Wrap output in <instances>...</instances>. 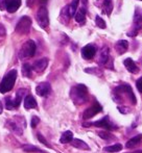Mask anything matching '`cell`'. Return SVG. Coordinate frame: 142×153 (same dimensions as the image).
I'll list each match as a JSON object with an SVG mask.
<instances>
[{"mask_svg": "<svg viewBox=\"0 0 142 153\" xmlns=\"http://www.w3.org/2000/svg\"><path fill=\"white\" fill-rule=\"evenodd\" d=\"M70 97L75 104L79 105L88 100V90L84 85H77L71 89Z\"/></svg>", "mask_w": 142, "mask_h": 153, "instance_id": "obj_1", "label": "cell"}, {"mask_svg": "<svg viewBox=\"0 0 142 153\" xmlns=\"http://www.w3.org/2000/svg\"><path fill=\"white\" fill-rule=\"evenodd\" d=\"M17 79V70H10L5 76L3 77V79L0 82V93L4 94V93L10 92L13 89L15 85V81Z\"/></svg>", "mask_w": 142, "mask_h": 153, "instance_id": "obj_2", "label": "cell"}, {"mask_svg": "<svg viewBox=\"0 0 142 153\" xmlns=\"http://www.w3.org/2000/svg\"><path fill=\"white\" fill-rule=\"evenodd\" d=\"M142 29V8L137 7L134 14V20H133V27L128 34L130 36H135Z\"/></svg>", "mask_w": 142, "mask_h": 153, "instance_id": "obj_3", "label": "cell"}, {"mask_svg": "<svg viewBox=\"0 0 142 153\" xmlns=\"http://www.w3.org/2000/svg\"><path fill=\"white\" fill-rule=\"evenodd\" d=\"M36 50H37L36 43L31 40H28L21 47L20 52H19V57L21 59H26V57H33L36 53Z\"/></svg>", "mask_w": 142, "mask_h": 153, "instance_id": "obj_4", "label": "cell"}, {"mask_svg": "<svg viewBox=\"0 0 142 153\" xmlns=\"http://www.w3.org/2000/svg\"><path fill=\"white\" fill-rule=\"evenodd\" d=\"M31 27V19L27 16H24L18 21L16 25V32L19 34L28 33Z\"/></svg>", "mask_w": 142, "mask_h": 153, "instance_id": "obj_5", "label": "cell"}, {"mask_svg": "<svg viewBox=\"0 0 142 153\" xmlns=\"http://www.w3.org/2000/svg\"><path fill=\"white\" fill-rule=\"evenodd\" d=\"M37 21L38 24L42 28H47L49 25V17H48V10L45 7V5H41V7L37 12Z\"/></svg>", "mask_w": 142, "mask_h": 153, "instance_id": "obj_6", "label": "cell"}, {"mask_svg": "<svg viewBox=\"0 0 142 153\" xmlns=\"http://www.w3.org/2000/svg\"><path fill=\"white\" fill-rule=\"evenodd\" d=\"M25 90H19L16 94V99L15 100H12L10 97H6L5 98V107L7 109H14L17 108V107L20 105L21 100H22V96L24 94Z\"/></svg>", "mask_w": 142, "mask_h": 153, "instance_id": "obj_7", "label": "cell"}, {"mask_svg": "<svg viewBox=\"0 0 142 153\" xmlns=\"http://www.w3.org/2000/svg\"><path fill=\"white\" fill-rule=\"evenodd\" d=\"M102 111V107L100 106L98 103H94L91 107H89V108H87L85 111H84L83 117H84V119H86V120L91 119L92 117H94L95 115H97V114Z\"/></svg>", "mask_w": 142, "mask_h": 153, "instance_id": "obj_8", "label": "cell"}, {"mask_svg": "<svg viewBox=\"0 0 142 153\" xmlns=\"http://www.w3.org/2000/svg\"><path fill=\"white\" fill-rule=\"evenodd\" d=\"M96 53V47L92 44H88L81 49V56L85 59H91Z\"/></svg>", "mask_w": 142, "mask_h": 153, "instance_id": "obj_9", "label": "cell"}, {"mask_svg": "<svg viewBox=\"0 0 142 153\" xmlns=\"http://www.w3.org/2000/svg\"><path fill=\"white\" fill-rule=\"evenodd\" d=\"M50 92H51V87H50V83L48 82H41L36 88V93L41 97L47 96V95H49Z\"/></svg>", "mask_w": 142, "mask_h": 153, "instance_id": "obj_10", "label": "cell"}, {"mask_svg": "<svg viewBox=\"0 0 142 153\" xmlns=\"http://www.w3.org/2000/svg\"><path fill=\"white\" fill-rule=\"evenodd\" d=\"M47 66H48V59L44 57V59H38V61H36L34 62L33 69L36 71V72L40 73V72H43V71L47 68Z\"/></svg>", "mask_w": 142, "mask_h": 153, "instance_id": "obj_11", "label": "cell"}, {"mask_svg": "<svg viewBox=\"0 0 142 153\" xmlns=\"http://www.w3.org/2000/svg\"><path fill=\"white\" fill-rule=\"evenodd\" d=\"M5 126L7 127L10 131H13L14 133H16V134L20 135V134H22V132H23L21 126L18 124V122H16L15 120H8V121L6 122Z\"/></svg>", "mask_w": 142, "mask_h": 153, "instance_id": "obj_12", "label": "cell"}, {"mask_svg": "<svg viewBox=\"0 0 142 153\" xmlns=\"http://www.w3.org/2000/svg\"><path fill=\"white\" fill-rule=\"evenodd\" d=\"M94 126H97V127H102V128H106L108 130H111L112 128H114V126L112 125L111 121H110V118L106 116L105 118H102V119L98 120V121L94 122L93 123Z\"/></svg>", "mask_w": 142, "mask_h": 153, "instance_id": "obj_13", "label": "cell"}, {"mask_svg": "<svg viewBox=\"0 0 142 153\" xmlns=\"http://www.w3.org/2000/svg\"><path fill=\"white\" fill-rule=\"evenodd\" d=\"M115 50L117 51L118 54H123L128 51V48H129V42L126 40H120L118 41L117 43L115 44Z\"/></svg>", "mask_w": 142, "mask_h": 153, "instance_id": "obj_14", "label": "cell"}, {"mask_svg": "<svg viewBox=\"0 0 142 153\" xmlns=\"http://www.w3.org/2000/svg\"><path fill=\"white\" fill-rule=\"evenodd\" d=\"M123 65H124V67L126 68V70H128L129 72L133 73V74L139 72V69H138V67H137L136 62L133 61L132 59H126L123 61Z\"/></svg>", "mask_w": 142, "mask_h": 153, "instance_id": "obj_15", "label": "cell"}, {"mask_svg": "<svg viewBox=\"0 0 142 153\" xmlns=\"http://www.w3.org/2000/svg\"><path fill=\"white\" fill-rule=\"evenodd\" d=\"M109 54H110L109 48H108L107 46H106V47H104V48H102V50H100L99 57H98V62H99L100 65H106V64H107V62L110 59Z\"/></svg>", "mask_w": 142, "mask_h": 153, "instance_id": "obj_16", "label": "cell"}, {"mask_svg": "<svg viewBox=\"0 0 142 153\" xmlns=\"http://www.w3.org/2000/svg\"><path fill=\"white\" fill-rule=\"evenodd\" d=\"M21 5V0H10L6 4V10L8 13H15Z\"/></svg>", "mask_w": 142, "mask_h": 153, "instance_id": "obj_17", "label": "cell"}, {"mask_svg": "<svg viewBox=\"0 0 142 153\" xmlns=\"http://www.w3.org/2000/svg\"><path fill=\"white\" fill-rule=\"evenodd\" d=\"M71 145L74 148H77V149L81 150H90V147L88 146V144H86L85 142L79 139H73L71 141Z\"/></svg>", "mask_w": 142, "mask_h": 153, "instance_id": "obj_18", "label": "cell"}, {"mask_svg": "<svg viewBox=\"0 0 142 153\" xmlns=\"http://www.w3.org/2000/svg\"><path fill=\"white\" fill-rule=\"evenodd\" d=\"M37 101L31 95L25 97L24 99V107L26 109H31V108H37Z\"/></svg>", "mask_w": 142, "mask_h": 153, "instance_id": "obj_19", "label": "cell"}, {"mask_svg": "<svg viewBox=\"0 0 142 153\" xmlns=\"http://www.w3.org/2000/svg\"><path fill=\"white\" fill-rule=\"evenodd\" d=\"M86 20V8L85 7H81L75 14V21L77 23H81L83 24Z\"/></svg>", "mask_w": 142, "mask_h": 153, "instance_id": "obj_20", "label": "cell"}, {"mask_svg": "<svg viewBox=\"0 0 142 153\" xmlns=\"http://www.w3.org/2000/svg\"><path fill=\"white\" fill-rule=\"evenodd\" d=\"M142 140V134H138L136 137H133L132 139H130L126 144V148H134L136 145H138L139 143L141 142Z\"/></svg>", "mask_w": 142, "mask_h": 153, "instance_id": "obj_21", "label": "cell"}, {"mask_svg": "<svg viewBox=\"0 0 142 153\" xmlns=\"http://www.w3.org/2000/svg\"><path fill=\"white\" fill-rule=\"evenodd\" d=\"M102 8L108 16H110L113 10V0H102Z\"/></svg>", "mask_w": 142, "mask_h": 153, "instance_id": "obj_22", "label": "cell"}, {"mask_svg": "<svg viewBox=\"0 0 142 153\" xmlns=\"http://www.w3.org/2000/svg\"><path fill=\"white\" fill-rule=\"evenodd\" d=\"M78 3H79V0H72L71 4L68 6V16L69 17H73L75 16L76 14V10H77V6H78Z\"/></svg>", "mask_w": 142, "mask_h": 153, "instance_id": "obj_23", "label": "cell"}, {"mask_svg": "<svg viewBox=\"0 0 142 153\" xmlns=\"http://www.w3.org/2000/svg\"><path fill=\"white\" fill-rule=\"evenodd\" d=\"M72 140H73V133L71 132L70 130H67L62 134L61 139H60V142H61L62 144H67V143H70Z\"/></svg>", "mask_w": 142, "mask_h": 153, "instance_id": "obj_24", "label": "cell"}, {"mask_svg": "<svg viewBox=\"0 0 142 153\" xmlns=\"http://www.w3.org/2000/svg\"><path fill=\"white\" fill-rule=\"evenodd\" d=\"M98 137H102V140H105V141H113V140H116L115 135H113L111 132H109V131H99V132L97 133Z\"/></svg>", "mask_w": 142, "mask_h": 153, "instance_id": "obj_25", "label": "cell"}, {"mask_svg": "<svg viewBox=\"0 0 142 153\" xmlns=\"http://www.w3.org/2000/svg\"><path fill=\"white\" fill-rule=\"evenodd\" d=\"M105 151L110 152V153H114V152H119L122 150V145L120 144H114V145L108 146V147H105Z\"/></svg>", "mask_w": 142, "mask_h": 153, "instance_id": "obj_26", "label": "cell"}, {"mask_svg": "<svg viewBox=\"0 0 142 153\" xmlns=\"http://www.w3.org/2000/svg\"><path fill=\"white\" fill-rule=\"evenodd\" d=\"M31 71H33V67L29 64H24L22 66V74L25 77H31Z\"/></svg>", "mask_w": 142, "mask_h": 153, "instance_id": "obj_27", "label": "cell"}, {"mask_svg": "<svg viewBox=\"0 0 142 153\" xmlns=\"http://www.w3.org/2000/svg\"><path fill=\"white\" fill-rule=\"evenodd\" d=\"M85 72L86 73H90V74H94V75H97V76H102V72L99 68H87L85 69Z\"/></svg>", "mask_w": 142, "mask_h": 153, "instance_id": "obj_28", "label": "cell"}, {"mask_svg": "<svg viewBox=\"0 0 142 153\" xmlns=\"http://www.w3.org/2000/svg\"><path fill=\"white\" fill-rule=\"evenodd\" d=\"M95 23H96V26L99 27V28H102V29H105L107 27L105 20L102 18H100L99 16H96L95 17Z\"/></svg>", "mask_w": 142, "mask_h": 153, "instance_id": "obj_29", "label": "cell"}, {"mask_svg": "<svg viewBox=\"0 0 142 153\" xmlns=\"http://www.w3.org/2000/svg\"><path fill=\"white\" fill-rule=\"evenodd\" d=\"M22 148L25 152H42V150H40L39 148L35 147V146H31V145H25V146H23Z\"/></svg>", "mask_w": 142, "mask_h": 153, "instance_id": "obj_30", "label": "cell"}, {"mask_svg": "<svg viewBox=\"0 0 142 153\" xmlns=\"http://www.w3.org/2000/svg\"><path fill=\"white\" fill-rule=\"evenodd\" d=\"M38 140H39V141H40L42 144H44L45 146H47V147H50V145L48 144V142H47L46 140L44 139V137H43V135L41 134V133H38Z\"/></svg>", "mask_w": 142, "mask_h": 153, "instance_id": "obj_31", "label": "cell"}, {"mask_svg": "<svg viewBox=\"0 0 142 153\" xmlns=\"http://www.w3.org/2000/svg\"><path fill=\"white\" fill-rule=\"evenodd\" d=\"M39 122H40V119H39L38 117H36V116H34L33 119H31V127H33V128H35L37 125L39 124Z\"/></svg>", "mask_w": 142, "mask_h": 153, "instance_id": "obj_32", "label": "cell"}, {"mask_svg": "<svg viewBox=\"0 0 142 153\" xmlns=\"http://www.w3.org/2000/svg\"><path fill=\"white\" fill-rule=\"evenodd\" d=\"M10 0H0V10H6V4Z\"/></svg>", "mask_w": 142, "mask_h": 153, "instance_id": "obj_33", "label": "cell"}, {"mask_svg": "<svg viewBox=\"0 0 142 153\" xmlns=\"http://www.w3.org/2000/svg\"><path fill=\"white\" fill-rule=\"evenodd\" d=\"M136 85H137V89H138V91L142 93V77H140V78L137 80Z\"/></svg>", "mask_w": 142, "mask_h": 153, "instance_id": "obj_34", "label": "cell"}, {"mask_svg": "<svg viewBox=\"0 0 142 153\" xmlns=\"http://www.w3.org/2000/svg\"><path fill=\"white\" fill-rule=\"evenodd\" d=\"M5 34H6L5 27H4L2 24H0V36H4Z\"/></svg>", "mask_w": 142, "mask_h": 153, "instance_id": "obj_35", "label": "cell"}, {"mask_svg": "<svg viewBox=\"0 0 142 153\" xmlns=\"http://www.w3.org/2000/svg\"><path fill=\"white\" fill-rule=\"evenodd\" d=\"M47 1H48V0H39V2H40L41 5H45V4L47 3Z\"/></svg>", "mask_w": 142, "mask_h": 153, "instance_id": "obj_36", "label": "cell"}, {"mask_svg": "<svg viewBox=\"0 0 142 153\" xmlns=\"http://www.w3.org/2000/svg\"><path fill=\"white\" fill-rule=\"evenodd\" d=\"M2 111H3V106H2V103H1V101H0V115L2 114Z\"/></svg>", "mask_w": 142, "mask_h": 153, "instance_id": "obj_37", "label": "cell"}, {"mask_svg": "<svg viewBox=\"0 0 142 153\" xmlns=\"http://www.w3.org/2000/svg\"><path fill=\"white\" fill-rule=\"evenodd\" d=\"M132 153H142V150H138V151H135V152H132Z\"/></svg>", "mask_w": 142, "mask_h": 153, "instance_id": "obj_38", "label": "cell"}, {"mask_svg": "<svg viewBox=\"0 0 142 153\" xmlns=\"http://www.w3.org/2000/svg\"><path fill=\"white\" fill-rule=\"evenodd\" d=\"M140 1H142V0H140Z\"/></svg>", "mask_w": 142, "mask_h": 153, "instance_id": "obj_39", "label": "cell"}]
</instances>
